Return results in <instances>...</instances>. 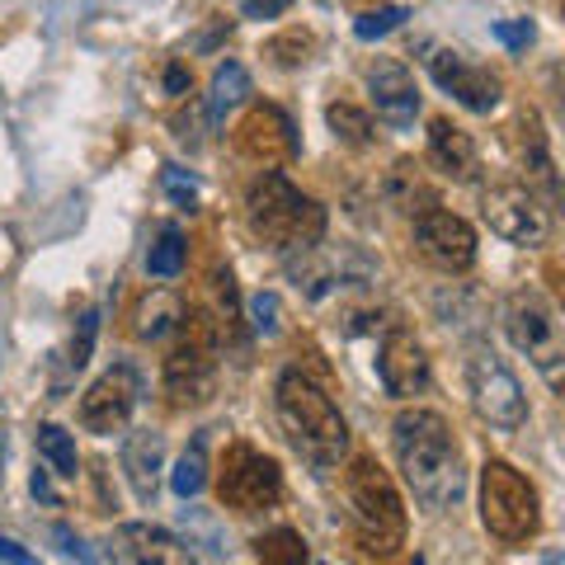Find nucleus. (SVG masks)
<instances>
[{
    "label": "nucleus",
    "mask_w": 565,
    "mask_h": 565,
    "mask_svg": "<svg viewBox=\"0 0 565 565\" xmlns=\"http://www.w3.org/2000/svg\"><path fill=\"white\" fill-rule=\"evenodd\" d=\"M392 444H396V462L405 486L415 490V500L429 509V514H444V509L462 504L467 494V471H462V452L452 444V429L438 411H401L392 424Z\"/></svg>",
    "instance_id": "f257e3e1"
},
{
    "label": "nucleus",
    "mask_w": 565,
    "mask_h": 565,
    "mask_svg": "<svg viewBox=\"0 0 565 565\" xmlns=\"http://www.w3.org/2000/svg\"><path fill=\"white\" fill-rule=\"evenodd\" d=\"M274 411L278 424L288 434V444L297 448L302 462H311L316 471H330L344 462L349 452V424L340 415V405L330 401V392L316 377H307L302 367H288L274 382Z\"/></svg>",
    "instance_id": "f03ea898"
},
{
    "label": "nucleus",
    "mask_w": 565,
    "mask_h": 565,
    "mask_svg": "<svg viewBox=\"0 0 565 565\" xmlns=\"http://www.w3.org/2000/svg\"><path fill=\"white\" fill-rule=\"evenodd\" d=\"M245 222H250L255 241H264L282 259L302 255L326 241V207L307 199V193L278 170H264L250 184V193H245Z\"/></svg>",
    "instance_id": "7ed1b4c3"
},
{
    "label": "nucleus",
    "mask_w": 565,
    "mask_h": 565,
    "mask_svg": "<svg viewBox=\"0 0 565 565\" xmlns=\"http://www.w3.org/2000/svg\"><path fill=\"white\" fill-rule=\"evenodd\" d=\"M349 509H353V533L359 546L373 556H396L405 542V504L396 494V481L382 471L377 457H353L349 467Z\"/></svg>",
    "instance_id": "20e7f679"
},
{
    "label": "nucleus",
    "mask_w": 565,
    "mask_h": 565,
    "mask_svg": "<svg viewBox=\"0 0 565 565\" xmlns=\"http://www.w3.org/2000/svg\"><path fill=\"white\" fill-rule=\"evenodd\" d=\"M504 330L514 340L519 353H527V363L542 373V382L561 392V373H565V326L561 311L546 292L537 288H519L504 302Z\"/></svg>",
    "instance_id": "39448f33"
},
{
    "label": "nucleus",
    "mask_w": 565,
    "mask_h": 565,
    "mask_svg": "<svg viewBox=\"0 0 565 565\" xmlns=\"http://www.w3.org/2000/svg\"><path fill=\"white\" fill-rule=\"evenodd\" d=\"M481 523L494 542H509V546L537 537L542 527V504L533 481L519 467L500 462V457H490L481 471Z\"/></svg>",
    "instance_id": "423d86ee"
},
{
    "label": "nucleus",
    "mask_w": 565,
    "mask_h": 565,
    "mask_svg": "<svg viewBox=\"0 0 565 565\" xmlns=\"http://www.w3.org/2000/svg\"><path fill=\"white\" fill-rule=\"evenodd\" d=\"M217 494L236 514H264V509H274L282 500V471L269 452L236 438L217 467Z\"/></svg>",
    "instance_id": "0eeeda50"
},
{
    "label": "nucleus",
    "mask_w": 565,
    "mask_h": 565,
    "mask_svg": "<svg viewBox=\"0 0 565 565\" xmlns=\"http://www.w3.org/2000/svg\"><path fill=\"white\" fill-rule=\"evenodd\" d=\"M467 386H471V405L476 415H481L486 424H494V429H523L527 419V401H523V386L514 377V367H509L500 353L476 344L471 359H467Z\"/></svg>",
    "instance_id": "6e6552de"
},
{
    "label": "nucleus",
    "mask_w": 565,
    "mask_h": 565,
    "mask_svg": "<svg viewBox=\"0 0 565 565\" xmlns=\"http://www.w3.org/2000/svg\"><path fill=\"white\" fill-rule=\"evenodd\" d=\"M481 212L494 236H504L509 245H546L552 241V207L537 189H527L523 180H500L486 189Z\"/></svg>",
    "instance_id": "1a4fd4ad"
},
{
    "label": "nucleus",
    "mask_w": 565,
    "mask_h": 565,
    "mask_svg": "<svg viewBox=\"0 0 565 565\" xmlns=\"http://www.w3.org/2000/svg\"><path fill=\"white\" fill-rule=\"evenodd\" d=\"M161 386L174 411H193V405H207L217 396V340L189 330V340L166 359Z\"/></svg>",
    "instance_id": "9d476101"
},
{
    "label": "nucleus",
    "mask_w": 565,
    "mask_h": 565,
    "mask_svg": "<svg viewBox=\"0 0 565 565\" xmlns=\"http://www.w3.org/2000/svg\"><path fill=\"white\" fill-rule=\"evenodd\" d=\"M411 241H415L419 259H429L434 269H444V274H467L476 264V232H471V222H462L448 207L419 212Z\"/></svg>",
    "instance_id": "9b49d317"
},
{
    "label": "nucleus",
    "mask_w": 565,
    "mask_h": 565,
    "mask_svg": "<svg viewBox=\"0 0 565 565\" xmlns=\"http://www.w3.org/2000/svg\"><path fill=\"white\" fill-rule=\"evenodd\" d=\"M137 396H141V377L132 363H114L104 377L90 382V392L81 396V424L90 434H122L128 419L137 411Z\"/></svg>",
    "instance_id": "f8f14e48"
},
{
    "label": "nucleus",
    "mask_w": 565,
    "mask_h": 565,
    "mask_svg": "<svg viewBox=\"0 0 565 565\" xmlns=\"http://www.w3.org/2000/svg\"><path fill=\"white\" fill-rule=\"evenodd\" d=\"M236 151L245 161H259L264 170H274L297 156V128L278 104H250V114L236 128Z\"/></svg>",
    "instance_id": "ddd939ff"
},
{
    "label": "nucleus",
    "mask_w": 565,
    "mask_h": 565,
    "mask_svg": "<svg viewBox=\"0 0 565 565\" xmlns=\"http://www.w3.org/2000/svg\"><path fill=\"white\" fill-rule=\"evenodd\" d=\"M429 76L471 114H490L494 104H500V95H504L500 76H494L490 66H476V62H467L462 52H452V47L434 52V57H429Z\"/></svg>",
    "instance_id": "4468645a"
},
{
    "label": "nucleus",
    "mask_w": 565,
    "mask_h": 565,
    "mask_svg": "<svg viewBox=\"0 0 565 565\" xmlns=\"http://www.w3.org/2000/svg\"><path fill=\"white\" fill-rule=\"evenodd\" d=\"M104 556L114 565H199L180 537L156 523H118L104 542Z\"/></svg>",
    "instance_id": "2eb2a0df"
},
{
    "label": "nucleus",
    "mask_w": 565,
    "mask_h": 565,
    "mask_svg": "<svg viewBox=\"0 0 565 565\" xmlns=\"http://www.w3.org/2000/svg\"><path fill=\"white\" fill-rule=\"evenodd\" d=\"M377 377L386 386V396L396 401H411L429 386V353H424V344L405 326L386 330V340L377 349Z\"/></svg>",
    "instance_id": "dca6fc26"
},
{
    "label": "nucleus",
    "mask_w": 565,
    "mask_h": 565,
    "mask_svg": "<svg viewBox=\"0 0 565 565\" xmlns=\"http://www.w3.org/2000/svg\"><path fill=\"white\" fill-rule=\"evenodd\" d=\"M509 151H514L519 170L527 174V189L556 199V161H552V147H546V128L537 109H519L514 122H509Z\"/></svg>",
    "instance_id": "f3484780"
},
{
    "label": "nucleus",
    "mask_w": 565,
    "mask_h": 565,
    "mask_svg": "<svg viewBox=\"0 0 565 565\" xmlns=\"http://www.w3.org/2000/svg\"><path fill=\"white\" fill-rule=\"evenodd\" d=\"M367 90H373L377 118L392 122V128H411L419 114V85L411 76V66H401L392 57H377L367 66Z\"/></svg>",
    "instance_id": "a211bd4d"
},
{
    "label": "nucleus",
    "mask_w": 565,
    "mask_h": 565,
    "mask_svg": "<svg viewBox=\"0 0 565 565\" xmlns=\"http://www.w3.org/2000/svg\"><path fill=\"white\" fill-rule=\"evenodd\" d=\"M429 166L444 170L448 180H471V174L481 170L471 132L457 128L452 118H429Z\"/></svg>",
    "instance_id": "6ab92c4d"
},
{
    "label": "nucleus",
    "mask_w": 565,
    "mask_h": 565,
    "mask_svg": "<svg viewBox=\"0 0 565 565\" xmlns=\"http://www.w3.org/2000/svg\"><path fill=\"white\" fill-rule=\"evenodd\" d=\"M184 316H189L184 302L170 288H151L132 311V334L137 340H147V344H161L184 326Z\"/></svg>",
    "instance_id": "aec40b11"
},
{
    "label": "nucleus",
    "mask_w": 565,
    "mask_h": 565,
    "mask_svg": "<svg viewBox=\"0 0 565 565\" xmlns=\"http://www.w3.org/2000/svg\"><path fill=\"white\" fill-rule=\"evenodd\" d=\"M161 462H166V438L156 429H141V434H132L128 444H122V471H128L137 500H151V494H156Z\"/></svg>",
    "instance_id": "412c9836"
},
{
    "label": "nucleus",
    "mask_w": 565,
    "mask_h": 565,
    "mask_svg": "<svg viewBox=\"0 0 565 565\" xmlns=\"http://www.w3.org/2000/svg\"><path fill=\"white\" fill-rule=\"evenodd\" d=\"M382 193H386V203H392L396 212H415V217L419 212H429V207H438L434 189H429V180H424V170L415 161H396L392 174H386Z\"/></svg>",
    "instance_id": "4be33fe9"
},
{
    "label": "nucleus",
    "mask_w": 565,
    "mask_h": 565,
    "mask_svg": "<svg viewBox=\"0 0 565 565\" xmlns=\"http://www.w3.org/2000/svg\"><path fill=\"white\" fill-rule=\"evenodd\" d=\"M245 95H250V71L241 62H222L212 71V90H207V122L212 128H222L226 114H232L236 104H245Z\"/></svg>",
    "instance_id": "5701e85b"
},
{
    "label": "nucleus",
    "mask_w": 565,
    "mask_h": 565,
    "mask_svg": "<svg viewBox=\"0 0 565 565\" xmlns=\"http://www.w3.org/2000/svg\"><path fill=\"white\" fill-rule=\"evenodd\" d=\"M33 444H39V457L62 476V481H76L81 476V457H76V438H71L62 424H39V434H33Z\"/></svg>",
    "instance_id": "b1692460"
},
{
    "label": "nucleus",
    "mask_w": 565,
    "mask_h": 565,
    "mask_svg": "<svg viewBox=\"0 0 565 565\" xmlns=\"http://www.w3.org/2000/svg\"><path fill=\"white\" fill-rule=\"evenodd\" d=\"M326 122H330V132L344 141V147L353 151H363V147H373V114L359 109V104H349V99H334L330 109H326Z\"/></svg>",
    "instance_id": "393cba45"
},
{
    "label": "nucleus",
    "mask_w": 565,
    "mask_h": 565,
    "mask_svg": "<svg viewBox=\"0 0 565 565\" xmlns=\"http://www.w3.org/2000/svg\"><path fill=\"white\" fill-rule=\"evenodd\" d=\"M184 259H189V241L180 226H161V236L147 250V274L151 278H180L184 274Z\"/></svg>",
    "instance_id": "a878e982"
},
{
    "label": "nucleus",
    "mask_w": 565,
    "mask_h": 565,
    "mask_svg": "<svg viewBox=\"0 0 565 565\" xmlns=\"http://www.w3.org/2000/svg\"><path fill=\"white\" fill-rule=\"evenodd\" d=\"M255 556L264 565H307L311 561L302 533H292V527H274V533L255 537Z\"/></svg>",
    "instance_id": "bb28decb"
},
{
    "label": "nucleus",
    "mask_w": 565,
    "mask_h": 565,
    "mask_svg": "<svg viewBox=\"0 0 565 565\" xmlns=\"http://www.w3.org/2000/svg\"><path fill=\"white\" fill-rule=\"evenodd\" d=\"M207 486V448H203V438H193V448L180 457V467L170 471V490L180 494V500H193Z\"/></svg>",
    "instance_id": "cd10ccee"
},
{
    "label": "nucleus",
    "mask_w": 565,
    "mask_h": 565,
    "mask_svg": "<svg viewBox=\"0 0 565 565\" xmlns=\"http://www.w3.org/2000/svg\"><path fill=\"white\" fill-rule=\"evenodd\" d=\"M311 47H316V39L307 29H288V33H278V39L264 43V57L274 66H302V62H311Z\"/></svg>",
    "instance_id": "c85d7f7f"
},
{
    "label": "nucleus",
    "mask_w": 565,
    "mask_h": 565,
    "mask_svg": "<svg viewBox=\"0 0 565 565\" xmlns=\"http://www.w3.org/2000/svg\"><path fill=\"white\" fill-rule=\"evenodd\" d=\"M405 24V6H377V10H363L359 20H353V33H359L363 43H373V39H386L392 29Z\"/></svg>",
    "instance_id": "c756f323"
},
{
    "label": "nucleus",
    "mask_w": 565,
    "mask_h": 565,
    "mask_svg": "<svg viewBox=\"0 0 565 565\" xmlns=\"http://www.w3.org/2000/svg\"><path fill=\"white\" fill-rule=\"evenodd\" d=\"M95 334H99V311H81V321H76V334H71V353H66L71 373H81V367L90 363Z\"/></svg>",
    "instance_id": "7c9ffc66"
},
{
    "label": "nucleus",
    "mask_w": 565,
    "mask_h": 565,
    "mask_svg": "<svg viewBox=\"0 0 565 565\" xmlns=\"http://www.w3.org/2000/svg\"><path fill=\"white\" fill-rule=\"evenodd\" d=\"M490 33H494V43H504L509 52H523L527 43H533V39H537V29H533V20H500V24H494Z\"/></svg>",
    "instance_id": "2f4dec72"
},
{
    "label": "nucleus",
    "mask_w": 565,
    "mask_h": 565,
    "mask_svg": "<svg viewBox=\"0 0 565 565\" xmlns=\"http://www.w3.org/2000/svg\"><path fill=\"white\" fill-rule=\"evenodd\" d=\"M250 321H255V330L264 334V340H274L278 334V297L274 292H255L250 297Z\"/></svg>",
    "instance_id": "473e14b6"
},
{
    "label": "nucleus",
    "mask_w": 565,
    "mask_h": 565,
    "mask_svg": "<svg viewBox=\"0 0 565 565\" xmlns=\"http://www.w3.org/2000/svg\"><path fill=\"white\" fill-rule=\"evenodd\" d=\"M161 180H166V193L174 199V207H184V212L199 207V184H193L184 170H174V166H170V170L161 174Z\"/></svg>",
    "instance_id": "72a5a7b5"
},
{
    "label": "nucleus",
    "mask_w": 565,
    "mask_h": 565,
    "mask_svg": "<svg viewBox=\"0 0 565 565\" xmlns=\"http://www.w3.org/2000/svg\"><path fill=\"white\" fill-rule=\"evenodd\" d=\"M241 10L250 20H278L282 10H292V0H241Z\"/></svg>",
    "instance_id": "f704fd0d"
},
{
    "label": "nucleus",
    "mask_w": 565,
    "mask_h": 565,
    "mask_svg": "<svg viewBox=\"0 0 565 565\" xmlns=\"http://www.w3.org/2000/svg\"><path fill=\"white\" fill-rule=\"evenodd\" d=\"M0 561H6V565H39L20 542H10V537H0Z\"/></svg>",
    "instance_id": "c9c22d12"
},
{
    "label": "nucleus",
    "mask_w": 565,
    "mask_h": 565,
    "mask_svg": "<svg viewBox=\"0 0 565 565\" xmlns=\"http://www.w3.org/2000/svg\"><path fill=\"white\" fill-rule=\"evenodd\" d=\"M29 490H33V494H39V500H43V504H62V494H57V490H52V481H47V471H33V481H29Z\"/></svg>",
    "instance_id": "e433bc0d"
},
{
    "label": "nucleus",
    "mask_w": 565,
    "mask_h": 565,
    "mask_svg": "<svg viewBox=\"0 0 565 565\" xmlns=\"http://www.w3.org/2000/svg\"><path fill=\"white\" fill-rule=\"evenodd\" d=\"M166 85H170V95H184L189 71H184V66H170V71H166Z\"/></svg>",
    "instance_id": "4c0bfd02"
},
{
    "label": "nucleus",
    "mask_w": 565,
    "mask_h": 565,
    "mask_svg": "<svg viewBox=\"0 0 565 565\" xmlns=\"http://www.w3.org/2000/svg\"><path fill=\"white\" fill-rule=\"evenodd\" d=\"M0 481H6V424H0Z\"/></svg>",
    "instance_id": "58836bf2"
},
{
    "label": "nucleus",
    "mask_w": 565,
    "mask_h": 565,
    "mask_svg": "<svg viewBox=\"0 0 565 565\" xmlns=\"http://www.w3.org/2000/svg\"><path fill=\"white\" fill-rule=\"evenodd\" d=\"M546 565H561V552H552V556H546Z\"/></svg>",
    "instance_id": "ea45409f"
}]
</instances>
